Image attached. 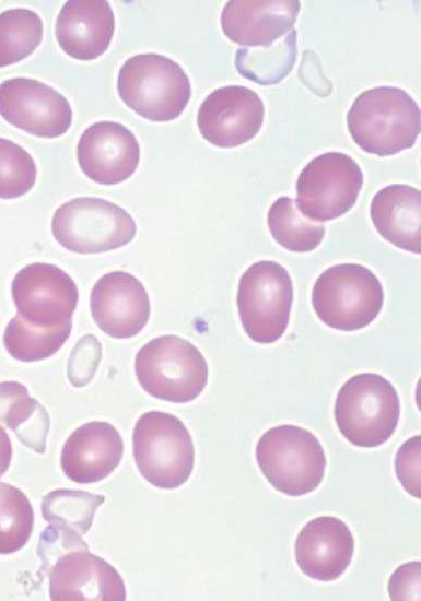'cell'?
Instances as JSON below:
<instances>
[{"instance_id": "4fadbf2b", "label": "cell", "mask_w": 421, "mask_h": 601, "mask_svg": "<svg viewBox=\"0 0 421 601\" xmlns=\"http://www.w3.org/2000/svg\"><path fill=\"white\" fill-rule=\"evenodd\" d=\"M12 295L19 315L40 327L71 320L79 299L78 287L70 275L44 262L28 264L15 275Z\"/></svg>"}, {"instance_id": "4dcf8cb0", "label": "cell", "mask_w": 421, "mask_h": 601, "mask_svg": "<svg viewBox=\"0 0 421 601\" xmlns=\"http://www.w3.org/2000/svg\"><path fill=\"white\" fill-rule=\"evenodd\" d=\"M420 562H408L400 565L390 576L388 594L393 601L421 600Z\"/></svg>"}, {"instance_id": "7c38bea8", "label": "cell", "mask_w": 421, "mask_h": 601, "mask_svg": "<svg viewBox=\"0 0 421 601\" xmlns=\"http://www.w3.org/2000/svg\"><path fill=\"white\" fill-rule=\"evenodd\" d=\"M0 115L12 126L40 138H57L68 131L72 108L51 86L28 78L0 84Z\"/></svg>"}, {"instance_id": "cb8c5ba5", "label": "cell", "mask_w": 421, "mask_h": 601, "mask_svg": "<svg viewBox=\"0 0 421 601\" xmlns=\"http://www.w3.org/2000/svg\"><path fill=\"white\" fill-rule=\"evenodd\" d=\"M71 320L54 327L32 325L19 314L10 321L4 332L9 353L22 362H36L50 357L68 340Z\"/></svg>"}, {"instance_id": "44dd1931", "label": "cell", "mask_w": 421, "mask_h": 601, "mask_svg": "<svg viewBox=\"0 0 421 601\" xmlns=\"http://www.w3.org/2000/svg\"><path fill=\"white\" fill-rule=\"evenodd\" d=\"M421 192L404 184L378 190L370 215L378 234L394 246L413 254L421 251Z\"/></svg>"}, {"instance_id": "8fae6325", "label": "cell", "mask_w": 421, "mask_h": 601, "mask_svg": "<svg viewBox=\"0 0 421 601\" xmlns=\"http://www.w3.org/2000/svg\"><path fill=\"white\" fill-rule=\"evenodd\" d=\"M363 173L348 154L326 152L301 170L296 180V207L308 220L327 222L346 214L355 204Z\"/></svg>"}, {"instance_id": "1f68e13d", "label": "cell", "mask_w": 421, "mask_h": 601, "mask_svg": "<svg viewBox=\"0 0 421 601\" xmlns=\"http://www.w3.org/2000/svg\"><path fill=\"white\" fill-rule=\"evenodd\" d=\"M12 458L11 440L5 429L0 424V478L8 470Z\"/></svg>"}, {"instance_id": "9c48e42d", "label": "cell", "mask_w": 421, "mask_h": 601, "mask_svg": "<svg viewBox=\"0 0 421 601\" xmlns=\"http://www.w3.org/2000/svg\"><path fill=\"white\" fill-rule=\"evenodd\" d=\"M292 303V280L280 263L260 260L242 274L236 304L242 326L254 342L271 344L283 335Z\"/></svg>"}, {"instance_id": "f1b7e54d", "label": "cell", "mask_w": 421, "mask_h": 601, "mask_svg": "<svg viewBox=\"0 0 421 601\" xmlns=\"http://www.w3.org/2000/svg\"><path fill=\"white\" fill-rule=\"evenodd\" d=\"M44 412L22 384L0 382V424L12 429L19 439Z\"/></svg>"}, {"instance_id": "7a4b0ae2", "label": "cell", "mask_w": 421, "mask_h": 601, "mask_svg": "<svg viewBox=\"0 0 421 601\" xmlns=\"http://www.w3.org/2000/svg\"><path fill=\"white\" fill-rule=\"evenodd\" d=\"M353 141L379 156L410 149L420 133V108L402 89L381 85L356 96L347 114Z\"/></svg>"}, {"instance_id": "484cf974", "label": "cell", "mask_w": 421, "mask_h": 601, "mask_svg": "<svg viewBox=\"0 0 421 601\" xmlns=\"http://www.w3.org/2000/svg\"><path fill=\"white\" fill-rule=\"evenodd\" d=\"M105 500L103 495L74 490H56L43 497L42 515L50 523L67 527L85 534L94 514Z\"/></svg>"}, {"instance_id": "ffe728a7", "label": "cell", "mask_w": 421, "mask_h": 601, "mask_svg": "<svg viewBox=\"0 0 421 601\" xmlns=\"http://www.w3.org/2000/svg\"><path fill=\"white\" fill-rule=\"evenodd\" d=\"M115 30L114 12L105 0H72L61 8L56 38L61 49L78 60H93L108 48Z\"/></svg>"}, {"instance_id": "277c9868", "label": "cell", "mask_w": 421, "mask_h": 601, "mask_svg": "<svg viewBox=\"0 0 421 601\" xmlns=\"http://www.w3.org/2000/svg\"><path fill=\"white\" fill-rule=\"evenodd\" d=\"M256 461L267 481L280 493L297 497L321 483L326 456L309 431L282 424L269 428L256 445Z\"/></svg>"}, {"instance_id": "5b68a950", "label": "cell", "mask_w": 421, "mask_h": 601, "mask_svg": "<svg viewBox=\"0 0 421 601\" xmlns=\"http://www.w3.org/2000/svg\"><path fill=\"white\" fill-rule=\"evenodd\" d=\"M117 91L138 115L153 121H169L184 111L191 86L174 60L157 54L130 57L119 69Z\"/></svg>"}, {"instance_id": "e0dca14e", "label": "cell", "mask_w": 421, "mask_h": 601, "mask_svg": "<svg viewBox=\"0 0 421 601\" xmlns=\"http://www.w3.org/2000/svg\"><path fill=\"white\" fill-rule=\"evenodd\" d=\"M354 553V538L344 521L332 516L309 520L294 543L295 561L307 577L334 581L349 567Z\"/></svg>"}, {"instance_id": "ac0fdd59", "label": "cell", "mask_w": 421, "mask_h": 601, "mask_svg": "<svg viewBox=\"0 0 421 601\" xmlns=\"http://www.w3.org/2000/svg\"><path fill=\"white\" fill-rule=\"evenodd\" d=\"M299 0H231L221 13V27L233 43L269 46L289 33L296 22Z\"/></svg>"}, {"instance_id": "2e32d148", "label": "cell", "mask_w": 421, "mask_h": 601, "mask_svg": "<svg viewBox=\"0 0 421 601\" xmlns=\"http://www.w3.org/2000/svg\"><path fill=\"white\" fill-rule=\"evenodd\" d=\"M91 314L98 328L116 339L137 335L150 317V299L142 283L132 274L114 271L94 284Z\"/></svg>"}, {"instance_id": "9a60e30c", "label": "cell", "mask_w": 421, "mask_h": 601, "mask_svg": "<svg viewBox=\"0 0 421 601\" xmlns=\"http://www.w3.org/2000/svg\"><path fill=\"white\" fill-rule=\"evenodd\" d=\"M82 172L101 185H116L137 169L140 146L135 134L124 125L102 120L87 127L77 146Z\"/></svg>"}, {"instance_id": "3957f363", "label": "cell", "mask_w": 421, "mask_h": 601, "mask_svg": "<svg viewBox=\"0 0 421 601\" xmlns=\"http://www.w3.org/2000/svg\"><path fill=\"white\" fill-rule=\"evenodd\" d=\"M334 414L339 432L348 441L375 448L395 433L400 400L388 379L375 373H360L339 389Z\"/></svg>"}, {"instance_id": "52a82bcc", "label": "cell", "mask_w": 421, "mask_h": 601, "mask_svg": "<svg viewBox=\"0 0 421 601\" xmlns=\"http://www.w3.org/2000/svg\"><path fill=\"white\" fill-rule=\"evenodd\" d=\"M312 304L317 317L328 327L355 331L367 327L384 304L378 278L358 263H340L326 269L316 280Z\"/></svg>"}, {"instance_id": "8992f818", "label": "cell", "mask_w": 421, "mask_h": 601, "mask_svg": "<svg viewBox=\"0 0 421 601\" xmlns=\"http://www.w3.org/2000/svg\"><path fill=\"white\" fill-rule=\"evenodd\" d=\"M135 372L149 394L174 403L195 400L208 382V364L202 353L174 334L145 343L136 355Z\"/></svg>"}, {"instance_id": "5bb4252c", "label": "cell", "mask_w": 421, "mask_h": 601, "mask_svg": "<svg viewBox=\"0 0 421 601\" xmlns=\"http://www.w3.org/2000/svg\"><path fill=\"white\" fill-rule=\"evenodd\" d=\"M265 107L256 92L243 85L212 91L201 103L197 126L201 135L219 148L250 141L264 123Z\"/></svg>"}, {"instance_id": "30bf717a", "label": "cell", "mask_w": 421, "mask_h": 601, "mask_svg": "<svg viewBox=\"0 0 421 601\" xmlns=\"http://www.w3.org/2000/svg\"><path fill=\"white\" fill-rule=\"evenodd\" d=\"M51 232L70 251L100 254L130 243L137 226L132 216L119 205L102 198L81 197L55 211Z\"/></svg>"}, {"instance_id": "7402d4cb", "label": "cell", "mask_w": 421, "mask_h": 601, "mask_svg": "<svg viewBox=\"0 0 421 601\" xmlns=\"http://www.w3.org/2000/svg\"><path fill=\"white\" fill-rule=\"evenodd\" d=\"M296 52V31L292 28L269 46L237 49L235 67L242 76L258 84H277L292 70Z\"/></svg>"}, {"instance_id": "83f0119b", "label": "cell", "mask_w": 421, "mask_h": 601, "mask_svg": "<svg viewBox=\"0 0 421 601\" xmlns=\"http://www.w3.org/2000/svg\"><path fill=\"white\" fill-rule=\"evenodd\" d=\"M36 164L28 152L11 140L0 138V198L13 199L35 185Z\"/></svg>"}, {"instance_id": "4316f807", "label": "cell", "mask_w": 421, "mask_h": 601, "mask_svg": "<svg viewBox=\"0 0 421 601\" xmlns=\"http://www.w3.org/2000/svg\"><path fill=\"white\" fill-rule=\"evenodd\" d=\"M34 511L26 495L17 487L0 482V554H12L28 541Z\"/></svg>"}, {"instance_id": "d4e9b609", "label": "cell", "mask_w": 421, "mask_h": 601, "mask_svg": "<svg viewBox=\"0 0 421 601\" xmlns=\"http://www.w3.org/2000/svg\"><path fill=\"white\" fill-rule=\"evenodd\" d=\"M44 26L39 15L28 9L0 13V68L16 63L39 46Z\"/></svg>"}, {"instance_id": "6da1fadb", "label": "cell", "mask_w": 421, "mask_h": 601, "mask_svg": "<svg viewBox=\"0 0 421 601\" xmlns=\"http://www.w3.org/2000/svg\"><path fill=\"white\" fill-rule=\"evenodd\" d=\"M37 554L49 576L51 600H126L118 571L91 553L78 532L51 523L40 533Z\"/></svg>"}, {"instance_id": "d6986e66", "label": "cell", "mask_w": 421, "mask_h": 601, "mask_svg": "<svg viewBox=\"0 0 421 601\" xmlns=\"http://www.w3.org/2000/svg\"><path fill=\"white\" fill-rule=\"evenodd\" d=\"M124 444L118 431L107 422H90L78 427L66 440L60 464L73 482L95 483L119 464Z\"/></svg>"}, {"instance_id": "f546056e", "label": "cell", "mask_w": 421, "mask_h": 601, "mask_svg": "<svg viewBox=\"0 0 421 601\" xmlns=\"http://www.w3.org/2000/svg\"><path fill=\"white\" fill-rule=\"evenodd\" d=\"M420 435L407 439L397 450L395 471L406 492L420 498Z\"/></svg>"}, {"instance_id": "ba28073f", "label": "cell", "mask_w": 421, "mask_h": 601, "mask_svg": "<svg viewBox=\"0 0 421 601\" xmlns=\"http://www.w3.org/2000/svg\"><path fill=\"white\" fill-rule=\"evenodd\" d=\"M133 458L141 475L161 488H176L190 476L195 463L191 436L169 413L142 414L133 428Z\"/></svg>"}, {"instance_id": "603a6c76", "label": "cell", "mask_w": 421, "mask_h": 601, "mask_svg": "<svg viewBox=\"0 0 421 601\" xmlns=\"http://www.w3.org/2000/svg\"><path fill=\"white\" fill-rule=\"evenodd\" d=\"M267 223L273 239L293 252L314 250L325 236V226L305 217L295 201L289 197H280L273 201L268 211Z\"/></svg>"}]
</instances>
